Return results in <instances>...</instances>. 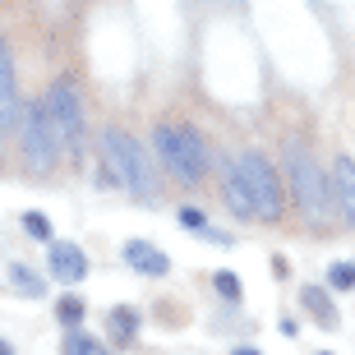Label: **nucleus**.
<instances>
[{
	"mask_svg": "<svg viewBox=\"0 0 355 355\" xmlns=\"http://www.w3.org/2000/svg\"><path fill=\"white\" fill-rule=\"evenodd\" d=\"M153 148H157L162 166L175 180H203L208 175V144L189 125H162V130H153Z\"/></svg>",
	"mask_w": 355,
	"mask_h": 355,
	"instance_id": "obj_1",
	"label": "nucleus"
},
{
	"mask_svg": "<svg viewBox=\"0 0 355 355\" xmlns=\"http://www.w3.org/2000/svg\"><path fill=\"white\" fill-rule=\"evenodd\" d=\"M102 153H106V166L116 171V184H125L130 194L148 198L157 194V180H153V166H148L144 148H139V139L125 130H106L102 134Z\"/></svg>",
	"mask_w": 355,
	"mask_h": 355,
	"instance_id": "obj_2",
	"label": "nucleus"
},
{
	"mask_svg": "<svg viewBox=\"0 0 355 355\" xmlns=\"http://www.w3.org/2000/svg\"><path fill=\"white\" fill-rule=\"evenodd\" d=\"M19 144H24V157H28V166H33V171H51L55 162H60L65 144H60V130H55V120H51L46 97H37V102L24 106V120H19Z\"/></svg>",
	"mask_w": 355,
	"mask_h": 355,
	"instance_id": "obj_3",
	"label": "nucleus"
},
{
	"mask_svg": "<svg viewBox=\"0 0 355 355\" xmlns=\"http://www.w3.org/2000/svg\"><path fill=\"white\" fill-rule=\"evenodd\" d=\"M286 189H291L295 208H300L309 222H323V217H328V189H323V171L314 166V157H309L300 144L286 148Z\"/></svg>",
	"mask_w": 355,
	"mask_h": 355,
	"instance_id": "obj_4",
	"label": "nucleus"
},
{
	"mask_svg": "<svg viewBox=\"0 0 355 355\" xmlns=\"http://www.w3.org/2000/svg\"><path fill=\"white\" fill-rule=\"evenodd\" d=\"M236 171H240V180H245V189H250V198H254V212H259L263 222H277L282 208H286V189H282L277 166L263 153H245Z\"/></svg>",
	"mask_w": 355,
	"mask_h": 355,
	"instance_id": "obj_5",
	"label": "nucleus"
},
{
	"mask_svg": "<svg viewBox=\"0 0 355 355\" xmlns=\"http://www.w3.org/2000/svg\"><path fill=\"white\" fill-rule=\"evenodd\" d=\"M46 106H51V120H55V130H60V144L79 148L83 144V111H79L74 79H55L51 92H46Z\"/></svg>",
	"mask_w": 355,
	"mask_h": 355,
	"instance_id": "obj_6",
	"label": "nucleus"
},
{
	"mask_svg": "<svg viewBox=\"0 0 355 355\" xmlns=\"http://www.w3.org/2000/svg\"><path fill=\"white\" fill-rule=\"evenodd\" d=\"M19 79H14V51L10 42L0 37V134L19 125Z\"/></svg>",
	"mask_w": 355,
	"mask_h": 355,
	"instance_id": "obj_7",
	"label": "nucleus"
},
{
	"mask_svg": "<svg viewBox=\"0 0 355 355\" xmlns=\"http://www.w3.org/2000/svg\"><path fill=\"white\" fill-rule=\"evenodd\" d=\"M46 259H51V277L65 282V286H74V282L88 277V254L79 245H69V240H51V254Z\"/></svg>",
	"mask_w": 355,
	"mask_h": 355,
	"instance_id": "obj_8",
	"label": "nucleus"
},
{
	"mask_svg": "<svg viewBox=\"0 0 355 355\" xmlns=\"http://www.w3.org/2000/svg\"><path fill=\"white\" fill-rule=\"evenodd\" d=\"M125 263H130L134 272H144V277H166L171 272V259L162 250H153L148 240H130V245H125Z\"/></svg>",
	"mask_w": 355,
	"mask_h": 355,
	"instance_id": "obj_9",
	"label": "nucleus"
},
{
	"mask_svg": "<svg viewBox=\"0 0 355 355\" xmlns=\"http://www.w3.org/2000/svg\"><path fill=\"white\" fill-rule=\"evenodd\" d=\"M332 189H337V208H342V217L355 226V157H337L332 162Z\"/></svg>",
	"mask_w": 355,
	"mask_h": 355,
	"instance_id": "obj_10",
	"label": "nucleus"
},
{
	"mask_svg": "<svg viewBox=\"0 0 355 355\" xmlns=\"http://www.w3.org/2000/svg\"><path fill=\"white\" fill-rule=\"evenodd\" d=\"M222 194H226V208L236 212V217H245V222H254V217H259V212H254V198H250V189H245V180H240V171H236V166L226 171Z\"/></svg>",
	"mask_w": 355,
	"mask_h": 355,
	"instance_id": "obj_11",
	"label": "nucleus"
},
{
	"mask_svg": "<svg viewBox=\"0 0 355 355\" xmlns=\"http://www.w3.org/2000/svg\"><path fill=\"white\" fill-rule=\"evenodd\" d=\"M300 304L318 318V328H337V304L328 300L323 286H300Z\"/></svg>",
	"mask_w": 355,
	"mask_h": 355,
	"instance_id": "obj_12",
	"label": "nucleus"
},
{
	"mask_svg": "<svg viewBox=\"0 0 355 355\" xmlns=\"http://www.w3.org/2000/svg\"><path fill=\"white\" fill-rule=\"evenodd\" d=\"M5 286L19 291V295H28V300H37L42 291H46V277H37L33 268H24V263H10V268H5Z\"/></svg>",
	"mask_w": 355,
	"mask_h": 355,
	"instance_id": "obj_13",
	"label": "nucleus"
},
{
	"mask_svg": "<svg viewBox=\"0 0 355 355\" xmlns=\"http://www.w3.org/2000/svg\"><path fill=\"white\" fill-rule=\"evenodd\" d=\"M106 332H111V342H116V346H130L134 332H139V314H134L130 304H116L111 318H106Z\"/></svg>",
	"mask_w": 355,
	"mask_h": 355,
	"instance_id": "obj_14",
	"label": "nucleus"
},
{
	"mask_svg": "<svg viewBox=\"0 0 355 355\" xmlns=\"http://www.w3.org/2000/svg\"><path fill=\"white\" fill-rule=\"evenodd\" d=\"M60 355H106V351H102V342H97V337H88L83 328H69V337H65V346H60Z\"/></svg>",
	"mask_w": 355,
	"mask_h": 355,
	"instance_id": "obj_15",
	"label": "nucleus"
},
{
	"mask_svg": "<svg viewBox=\"0 0 355 355\" xmlns=\"http://www.w3.org/2000/svg\"><path fill=\"white\" fill-rule=\"evenodd\" d=\"M83 314H88V309H83V300H79V295H60V300H55V318H60L65 328H79V323H83Z\"/></svg>",
	"mask_w": 355,
	"mask_h": 355,
	"instance_id": "obj_16",
	"label": "nucleus"
},
{
	"mask_svg": "<svg viewBox=\"0 0 355 355\" xmlns=\"http://www.w3.org/2000/svg\"><path fill=\"white\" fill-rule=\"evenodd\" d=\"M328 286L332 291H351L355 286V263H332L328 268Z\"/></svg>",
	"mask_w": 355,
	"mask_h": 355,
	"instance_id": "obj_17",
	"label": "nucleus"
},
{
	"mask_svg": "<svg viewBox=\"0 0 355 355\" xmlns=\"http://www.w3.org/2000/svg\"><path fill=\"white\" fill-rule=\"evenodd\" d=\"M24 231L33 240H51V222H46L42 212H24Z\"/></svg>",
	"mask_w": 355,
	"mask_h": 355,
	"instance_id": "obj_18",
	"label": "nucleus"
},
{
	"mask_svg": "<svg viewBox=\"0 0 355 355\" xmlns=\"http://www.w3.org/2000/svg\"><path fill=\"white\" fill-rule=\"evenodd\" d=\"M212 286H217V295H226V300H240V282H236V272H217V277H212Z\"/></svg>",
	"mask_w": 355,
	"mask_h": 355,
	"instance_id": "obj_19",
	"label": "nucleus"
},
{
	"mask_svg": "<svg viewBox=\"0 0 355 355\" xmlns=\"http://www.w3.org/2000/svg\"><path fill=\"white\" fill-rule=\"evenodd\" d=\"M180 226H203V212L198 208H180Z\"/></svg>",
	"mask_w": 355,
	"mask_h": 355,
	"instance_id": "obj_20",
	"label": "nucleus"
},
{
	"mask_svg": "<svg viewBox=\"0 0 355 355\" xmlns=\"http://www.w3.org/2000/svg\"><path fill=\"white\" fill-rule=\"evenodd\" d=\"M231 355H263V351H254V346H236Z\"/></svg>",
	"mask_w": 355,
	"mask_h": 355,
	"instance_id": "obj_21",
	"label": "nucleus"
},
{
	"mask_svg": "<svg viewBox=\"0 0 355 355\" xmlns=\"http://www.w3.org/2000/svg\"><path fill=\"white\" fill-rule=\"evenodd\" d=\"M0 355H14V346H10V342H5V337H0Z\"/></svg>",
	"mask_w": 355,
	"mask_h": 355,
	"instance_id": "obj_22",
	"label": "nucleus"
},
{
	"mask_svg": "<svg viewBox=\"0 0 355 355\" xmlns=\"http://www.w3.org/2000/svg\"><path fill=\"white\" fill-rule=\"evenodd\" d=\"M318 355H332V351H318Z\"/></svg>",
	"mask_w": 355,
	"mask_h": 355,
	"instance_id": "obj_23",
	"label": "nucleus"
}]
</instances>
